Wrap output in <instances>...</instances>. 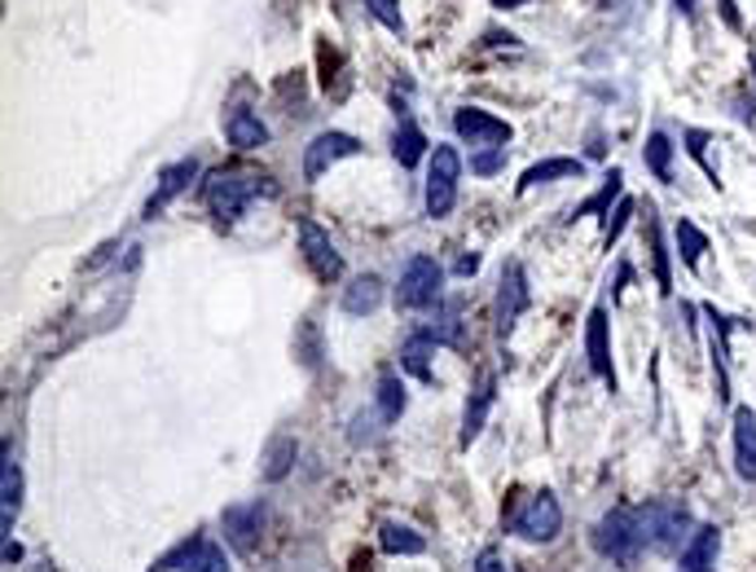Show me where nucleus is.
I'll return each instance as SVG.
<instances>
[{
    "instance_id": "nucleus-1",
    "label": "nucleus",
    "mask_w": 756,
    "mask_h": 572,
    "mask_svg": "<svg viewBox=\"0 0 756 572\" xmlns=\"http://www.w3.org/2000/svg\"><path fill=\"white\" fill-rule=\"evenodd\" d=\"M260 194H273L268 176L242 172V168H220V172H211L207 185H203V198H207V207H211V216H216L220 229H233V225L242 220V211H247Z\"/></svg>"
},
{
    "instance_id": "nucleus-2",
    "label": "nucleus",
    "mask_w": 756,
    "mask_h": 572,
    "mask_svg": "<svg viewBox=\"0 0 756 572\" xmlns=\"http://www.w3.org/2000/svg\"><path fill=\"white\" fill-rule=\"evenodd\" d=\"M638 515V533H642V546L655 550V554H673L681 550V541H690V506L681 497H655L646 506L633 511Z\"/></svg>"
},
{
    "instance_id": "nucleus-3",
    "label": "nucleus",
    "mask_w": 756,
    "mask_h": 572,
    "mask_svg": "<svg viewBox=\"0 0 756 572\" xmlns=\"http://www.w3.org/2000/svg\"><path fill=\"white\" fill-rule=\"evenodd\" d=\"M589 541H594V550L603 554V559H611L616 568H633L638 559H642V533H638V515L629 511V506H616V511H607L598 524H594V533H589Z\"/></svg>"
},
{
    "instance_id": "nucleus-4",
    "label": "nucleus",
    "mask_w": 756,
    "mask_h": 572,
    "mask_svg": "<svg viewBox=\"0 0 756 572\" xmlns=\"http://www.w3.org/2000/svg\"><path fill=\"white\" fill-rule=\"evenodd\" d=\"M445 296V268L436 255H410L401 268V286H397V305L401 309H432Z\"/></svg>"
},
{
    "instance_id": "nucleus-5",
    "label": "nucleus",
    "mask_w": 756,
    "mask_h": 572,
    "mask_svg": "<svg viewBox=\"0 0 756 572\" xmlns=\"http://www.w3.org/2000/svg\"><path fill=\"white\" fill-rule=\"evenodd\" d=\"M532 305V282H528V268L519 260H506L502 268V282H497V309H493V322H497V340H511L524 309Z\"/></svg>"
},
{
    "instance_id": "nucleus-6",
    "label": "nucleus",
    "mask_w": 756,
    "mask_h": 572,
    "mask_svg": "<svg viewBox=\"0 0 756 572\" xmlns=\"http://www.w3.org/2000/svg\"><path fill=\"white\" fill-rule=\"evenodd\" d=\"M458 181H462V155L454 146H436L432 150V168H427V216L432 220H440V216L454 211Z\"/></svg>"
},
{
    "instance_id": "nucleus-7",
    "label": "nucleus",
    "mask_w": 756,
    "mask_h": 572,
    "mask_svg": "<svg viewBox=\"0 0 756 572\" xmlns=\"http://www.w3.org/2000/svg\"><path fill=\"white\" fill-rule=\"evenodd\" d=\"M511 528L524 537V541H554L559 528H563V506L550 489L532 493L515 515H511Z\"/></svg>"
},
{
    "instance_id": "nucleus-8",
    "label": "nucleus",
    "mask_w": 756,
    "mask_h": 572,
    "mask_svg": "<svg viewBox=\"0 0 756 572\" xmlns=\"http://www.w3.org/2000/svg\"><path fill=\"white\" fill-rule=\"evenodd\" d=\"M454 133L462 141H471V150H506V141L515 137V128L506 119H497V115H489L480 106L454 111Z\"/></svg>"
},
{
    "instance_id": "nucleus-9",
    "label": "nucleus",
    "mask_w": 756,
    "mask_h": 572,
    "mask_svg": "<svg viewBox=\"0 0 756 572\" xmlns=\"http://www.w3.org/2000/svg\"><path fill=\"white\" fill-rule=\"evenodd\" d=\"M352 155H360V141L352 137V133H317L308 146H303V181L308 185H317L339 159H352Z\"/></svg>"
},
{
    "instance_id": "nucleus-10",
    "label": "nucleus",
    "mask_w": 756,
    "mask_h": 572,
    "mask_svg": "<svg viewBox=\"0 0 756 572\" xmlns=\"http://www.w3.org/2000/svg\"><path fill=\"white\" fill-rule=\"evenodd\" d=\"M299 251H303V264H308L321 282H339V277H343V255H339V247H334L330 233H325L317 220H308V216H299Z\"/></svg>"
},
{
    "instance_id": "nucleus-11",
    "label": "nucleus",
    "mask_w": 756,
    "mask_h": 572,
    "mask_svg": "<svg viewBox=\"0 0 756 572\" xmlns=\"http://www.w3.org/2000/svg\"><path fill=\"white\" fill-rule=\"evenodd\" d=\"M198 176V159H176V163H168L163 172H159V185H154V194L146 198V220H154V216H163L168 211V203L172 198H181L185 190H190V181Z\"/></svg>"
},
{
    "instance_id": "nucleus-12",
    "label": "nucleus",
    "mask_w": 756,
    "mask_h": 572,
    "mask_svg": "<svg viewBox=\"0 0 756 572\" xmlns=\"http://www.w3.org/2000/svg\"><path fill=\"white\" fill-rule=\"evenodd\" d=\"M585 353H589V370L616 392V366H611V335H607V305H594L589 322H585Z\"/></svg>"
},
{
    "instance_id": "nucleus-13",
    "label": "nucleus",
    "mask_w": 756,
    "mask_h": 572,
    "mask_svg": "<svg viewBox=\"0 0 756 572\" xmlns=\"http://www.w3.org/2000/svg\"><path fill=\"white\" fill-rule=\"evenodd\" d=\"M264 515H268V506L255 497V502H238V506H229L225 511V541L233 546V550H255V541H260V528H264Z\"/></svg>"
},
{
    "instance_id": "nucleus-14",
    "label": "nucleus",
    "mask_w": 756,
    "mask_h": 572,
    "mask_svg": "<svg viewBox=\"0 0 756 572\" xmlns=\"http://www.w3.org/2000/svg\"><path fill=\"white\" fill-rule=\"evenodd\" d=\"M721 554V528L717 524H699L690 533V541L681 546V572H712Z\"/></svg>"
},
{
    "instance_id": "nucleus-15",
    "label": "nucleus",
    "mask_w": 756,
    "mask_h": 572,
    "mask_svg": "<svg viewBox=\"0 0 756 572\" xmlns=\"http://www.w3.org/2000/svg\"><path fill=\"white\" fill-rule=\"evenodd\" d=\"M23 511V467L5 449V467H0V533L14 537V519Z\"/></svg>"
},
{
    "instance_id": "nucleus-16",
    "label": "nucleus",
    "mask_w": 756,
    "mask_h": 572,
    "mask_svg": "<svg viewBox=\"0 0 756 572\" xmlns=\"http://www.w3.org/2000/svg\"><path fill=\"white\" fill-rule=\"evenodd\" d=\"M440 348V335L432 331V327H419L405 344H401V370H410L414 379H423V384H432L436 375H432V353Z\"/></svg>"
},
{
    "instance_id": "nucleus-17",
    "label": "nucleus",
    "mask_w": 756,
    "mask_h": 572,
    "mask_svg": "<svg viewBox=\"0 0 756 572\" xmlns=\"http://www.w3.org/2000/svg\"><path fill=\"white\" fill-rule=\"evenodd\" d=\"M493 401H497V379L484 370L480 384H476L471 397H467V410H462V445H471V441L484 432V419H489Z\"/></svg>"
},
{
    "instance_id": "nucleus-18",
    "label": "nucleus",
    "mask_w": 756,
    "mask_h": 572,
    "mask_svg": "<svg viewBox=\"0 0 756 572\" xmlns=\"http://www.w3.org/2000/svg\"><path fill=\"white\" fill-rule=\"evenodd\" d=\"M734 471L738 480H756V414L747 405L734 410Z\"/></svg>"
},
{
    "instance_id": "nucleus-19",
    "label": "nucleus",
    "mask_w": 756,
    "mask_h": 572,
    "mask_svg": "<svg viewBox=\"0 0 756 572\" xmlns=\"http://www.w3.org/2000/svg\"><path fill=\"white\" fill-rule=\"evenodd\" d=\"M225 137H229V146H238V150H260V146H268L264 119H260L255 111H247V106H233V111L225 115Z\"/></svg>"
},
{
    "instance_id": "nucleus-20",
    "label": "nucleus",
    "mask_w": 756,
    "mask_h": 572,
    "mask_svg": "<svg viewBox=\"0 0 756 572\" xmlns=\"http://www.w3.org/2000/svg\"><path fill=\"white\" fill-rule=\"evenodd\" d=\"M378 305H383V277H378V273L352 277V286L343 291V313L347 318H369Z\"/></svg>"
},
{
    "instance_id": "nucleus-21",
    "label": "nucleus",
    "mask_w": 756,
    "mask_h": 572,
    "mask_svg": "<svg viewBox=\"0 0 756 572\" xmlns=\"http://www.w3.org/2000/svg\"><path fill=\"white\" fill-rule=\"evenodd\" d=\"M576 176H585V163L581 159H546V163H532L519 176V194H528L537 185H550V181H576Z\"/></svg>"
},
{
    "instance_id": "nucleus-22",
    "label": "nucleus",
    "mask_w": 756,
    "mask_h": 572,
    "mask_svg": "<svg viewBox=\"0 0 756 572\" xmlns=\"http://www.w3.org/2000/svg\"><path fill=\"white\" fill-rule=\"evenodd\" d=\"M405 405H410V397H405L401 375H397L392 366H383V370H378V419H383V423H397V419L405 414Z\"/></svg>"
},
{
    "instance_id": "nucleus-23",
    "label": "nucleus",
    "mask_w": 756,
    "mask_h": 572,
    "mask_svg": "<svg viewBox=\"0 0 756 572\" xmlns=\"http://www.w3.org/2000/svg\"><path fill=\"white\" fill-rule=\"evenodd\" d=\"M378 546H383L388 554H405V559L427 554V537H419L414 528H405V524H397V519H388L383 528H378Z\"/></svg>"
},
{
    "instance_id": "nucleus-24",
    "label": "nucleus",
    "mask_w": 756,
    "mask_h": 572,
    "mask_svg": "<svg viewBox=\"0 0 756 572\" xmlns=\"http://www.w3.org/2000/svg\"><path fill=\"white\" fill-rule=\"evenodd\" d=\"M423 150H427V137H423V128H419V124H414L410 115H401V128H397V137H392V155L401 159V168H419Z\"/></svg>"
},
{
    "instance_id": "nucleus-25",
    "label": "nucleus",
    "mask_w": 756,
    "mask_h": 572,
    "mask_svg": "<svg viewBox=\"0 0 756 572\" xmlns=\"http://www.w3.org/2000/svg\"><path fill=\"white\" fill-rule=\"evenodd\" d=\"M642 159H646V168L655 172V181H673V141L664 137V133H651L646 137V146H642Z\"/></svg>"
},
{
    "instance_id": "nucleus-26",
    "label": "nucleus",
    "mask_w": 756,
    "mask_h": 572,
    "mask_svg": "<svg viewBox=\"0 0 756 572\" xmlns=\"http://www.w3.org/2000/svg\"><path fill=\"white\" fill-rule=\"evenodd\" d=\"M703 251H708V233L695 220H677V255H681V264L686 268H699Z\"/></svg>"
},
{
    "instance_id": "nucleus-27",
    "label": "nucleus",
    "mask_w": 756,
    "mask_h": 572,
    "mask_svg": "<svg viewBox=\"0 0 756 572\" xmlns=\"http://www.w3.org/2000/svg\"><path fill=\"white\" fill-rule=\"evenodd\" d=\"M203 541H207L203 533H190V537H185V541H176V546H172L163 559H154V568H150V572H185V568H190V559L198 554V546H203Z\"/></svg>"
},
{
    "instance_id": "nucleus-28",
    "label": "nucleus",
    "mask_w": 756,
    "mask_h": 572,
    "mask_svg": "<svg viewBox=\"0 0 756 572\" xmlns=\"http://www.w3.org/2000/svg\"><path fill=\"white\" fill-rule=\"evenodd\" d=\"M620 181H625V176H620V168H611V176H607V185H603V190H598V194H594L589 203H581V207H576L572 216H576V220H581V216H611L607 207H611V198L620 194Z\"/></svg>"
},
{
    "instance_id": "nucleus-29",
    "label": "nucleus",
    "mask_w": 756,
    "mask_h": 572,
    "mask_svg": "<svg viewBox=\"0 0 756 572\" xmlns=\"http://www.w3.org/2000/svg\"><path fill=\"white\" fill-rule=\"evenodd\" d=\"M295 441L290 436H277L273 441V449H268V467H264V480H282L286 471H290V462H295Z\"/></svg>"
},
{
    "instance_id": "nucleus-30",
    "label": "nucleus",
    "mask_w": 756,
    "mask_h": 572,
    "mask_svg": "<svg viewBox=\"0 0 756 572\" xmlns=\"http://www.w3.org/2000/svg\"><path fill=\"white\" fill-rule=\"evenodd\" d=\"M365 10H369L378 23H383L392 36H401V41H405V32H410V27H405V19H401V5H397V0H365Z\"/></svg>"
},
{
    "instance_id": "nucleus-31",
    "label": "nucleus",
    "mask_w": 756,
    "mask_h": 572,
    "mask_svg": "<svg viewBox=\"0 0 756 572\" xmlns=\"http://www.w3.org/2000/svg\"><path fill=\"white\" fill-rule=\"evenodd\" d=\"M185 572H229V559H225V550L216 541H203Z\"/></svg>"
},
{
    "instance_id": "nucleus-32",
    "label": "nucleus",
    "mask_w": 756,
    "mask_h": 572,
    "mask_svg": "<svg viewBox=\"0 0 756 572\" xmlns=\"http://www.w3.org/2000/svg\"><path fill=\"white\" fill-rule=\"evenodd\" d=\"M703 146H708V133H703V128H690V133H686V150H690V159H699V168H703V172H708V181L717 185V168L703 159Z\"/></svg>"
},
{
    "instance_id": "nucleus-33",
    "label": "nucleus",
    "mask_w": 756,
    "mask_h": 572,
    "mask_svg": "<svg viewBox=\"0 0 756 572\" xmlns=\"http://www.w3.org/2000/svg\"><path fill=\"white\" fill-rule=\"evenodd\" d=\"M502 168H506V150H484V155L471 159V172H480V176H493Z\"/></svg>"
},
{
    "instance_id": "nucleus-34",
    "label": "nucleus",
    "mask_w": 756,
    "mask_h": 572,
    "mask_svg": "<svg viewBox=\"0 0 756 572\" xmlns=\"http://www.w3.org/2000/svg\"><path fill=\"white\" fill-rule=\"evenodd\" d=\"M629 211H633V203H620V211H616V220H607V229H603V242L611 247L616 238H620V229H625V220H629Z\"/></svg>"
},
{
    "instance_id": "nucleus-35",
    "label": "nucleus",
    "mask_w": 756,
    "mask_h": 572,
    "mask_svg": "<svg viewBox=\"0 0 756 572\" xmlns=\"http://www.w3.org/2000/svg\"><path fill=\"white\" fill-rule=\"evenodd\" d=\"M476 572H506V563H502V554L489 546V550H480V559H476Z\"/></svg>"
},
{
    "instance_id": "nucleus-36",
    "label": "nucleus",
    "mask_w": 756,
    "mask_h": 572,
    "mask_svg": "<svg viewBox=\"0 0 756 572\" xmlns=\"http://www.w3.org/2000/svg\"><path fill=\"white\" fill-rule=\"evenodd\" d=\"M721 19H725V27H743V19H738V10H734V0H721Z\"/></svg>"
},
{
    "instance_id": "nucleus-37",
    "label": "nucleus",
    "mask_w": 756,
    "mask_h": 572,
    "mask_svg": "<svg viewBox=\"0 0 756 572\" xmlns=\"http://www.w3.org/2000/svg\"><path fill=\"white\" fill-rule=\"evenodd\" d=\"M476 268H480V255H462L458 260V273H476Z\"/></svg>"
},
{
    "instance_id": "nucleus-38",
    "label": "nucleus",
    "mask_w": 756,
    "mask_h": 572,
    "mask_svg": "<svg viewBox=\"0 0 756 572\" xmlns=\"http://www.w3.org/2000/svg\"><path fill=\"white\" fill-rule=\"evenodd\" d=\"M23 559V546L19 541H5V563H19Z\"/></svg>"
},
{
    "instance_id": "nucleus-39",
    "label": "nucleus",
    "mask_w": 756,
    "mask_h": 572,
    "mask_svg": "<svg viewBox=\"0 0 756 572\" xmlns=\"http://www.w3.org/2000/svg\"><path fill=\"white\" fill-rule=\"evenodd\" d=\"M673 5H677V14H681V19H690V14H695V0H673Z\"/></svg>"
},
{
    "instance_id": "nucleus-40",
    "label": "nucleus",
    "mask_w": 756,
    "mask_h": 572,
    "mask_svg": "<svg viewBox=\"0 0 756 572\" xmlns=\"http://www.w3.org/2000/svg\"><path fill=\"white\" fill-rule=\"evenodd\" d=\"M493 5H497V10H519L524 0H493Z\"/></svg>"
},
{
    "instance_id": "nucleus-41",
    "label": "nucleus",
    "mask_w": 756,
    "mask_h": 572,
    "mask_svg": "<svg viewBox=\"0 0 756 572\" xmlns=\"http://www.w3.org/2000/svg\"><path fill=\"white\" fill-rule=\"evenodd\" d=\"M752 80H756V58H752Z\"/></svg>"
}]
</instances>
